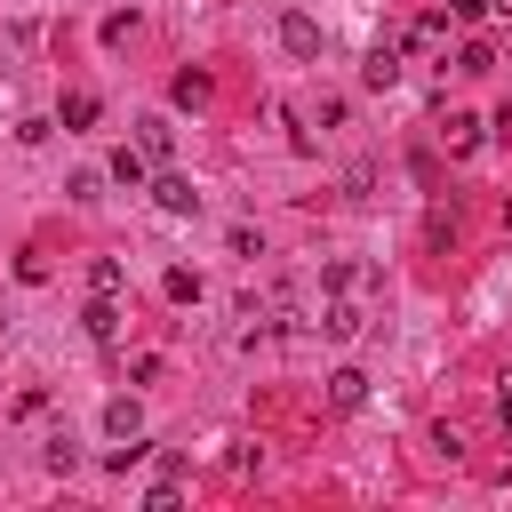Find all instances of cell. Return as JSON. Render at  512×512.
Here are the masks:
<instances>
[{"label":"cell","mask_w":512,"mask_h":512,"mask_svg":"<svg viewBox=\"0 0 512 512\" xmlns=\"http://www.w3.org/2000/svg\"><path fill=\"white\" fill-rule=\"evenodd\" d=\"M280 48H288V56H320V24H312L304 8H288V16H280Z\"/></svg>","instance_id":"1"},{"label":"cell","mask_w":512,"mask_h":512,"mask_svg":"<svg viewBox=\"0 0 512 512\" xmlns=\"http://www.w3.org/2000/svg\"><path fill=\"white\" fill-rule=\"evenodd\" d=\"M136 144H144V160H168V152H176V128H168V112H144V120H136Z\"/></svg>","instance_id":"2"},{"label":"cell","mask_w":512,"mask_h":512,"mask_svg":"<svg viewBox=\"0 0 512 512\" xmlns=\"http://www.w3.org/2000/svg\"><path fill=\"white\" fill-rule=\"evenodd\" d=\"M152 200H160L168 216H192V208H200V192H192V176H176V168H168V176L152 184Z\"/></svg>","instance_id":"3"},{"label":"cell","mask_w":512,"mask_h":512,"mask_svg":"<svg viewBox=\"0 0 512 512\" xmlns=\"http://www.w3.org/2000/svg\"><path fill=\"white\" fill-rule=\"evenodd\" d=\"M360 80H368V88H392V80H400V48H392V40H376V48H368V64H360Z\"/></svg>","instance_id":"4"},{"label":"cell","mask_w":512,"mask_h":512,"mask_svg":"<svg viewBox=\"0 0 512 512\" xmlns=\"http://www.w3.org/2000/svg\"><path fill=\"white\" fill-rule=\"evenodd\" d=\"M104 432H112V440H136V432H144V408H136L128 392H120V400H104Z\"/></svg>","instance_id":"5"},{"label":"cell","mask_w":512,"mask_h":512,"mask_svg":"<svg viewBox=\"0 0 512 512\" xmlns=\"http://www.w3.org/2000/svg\"><path fill=\"white\" fill-rule=\"evenodd\" d=\"M360 400H368V376L360 368H336L328 376V408H360Z\"/></svg>","instance_id":"6"},{"label":"cell","mask_w":512,"mask_h":512,"mask_svg":"<svg viewBox=\"0 0 512 512\" xmlns=\"http://www.w3.org/2000/svg\"><path fill=\"white\" fill-rule=\"evenodd\" d=\"M112 184L144 192V144H120V152H112Z\"/></svg>","instance_id":"7"},{"label":"cell","mask_w":512,"mask_h":512,"mask_svg":"<svg viewBox=\"0 0 512 512\" xmlns=\"http://www.w3.org/2000/svg\"><path fill=\"white\" fill-rule=\"evenodd\" d=\"M80 328H88L96 344H112V336H120V312H112V296H96V304L80 312Z\"/></svg>","instance_id":"8"},{"label":"cell","mask_w":512,"mask_h":512,"mask_svg":"<svg viewBox=\"0 0 512 512\" xmlns=\"http://www.w3.org/2000/svg\"><path fill=\"white\" fill-rule=\"evenodd\" d=\"M96 112H104V104H96V88H72V96H64V128H88Z\"/></svg>","instance_id":"9"},{"label":"cell","mask_w":512,"mask_h":512,"mask_svg":"<svg viewBox=\"0 0 512 512\" xmlns=\"http://www.w3.org/2000/svg\"><path fill=\"white\" fill-rule=\"evenodd\" d=\"M480 144V120L472 112H448V152H472Z\"/></svg>","instance_id":"10"},{"label":"cell","mask_w":512,"mask_h":512,"mask_svg":"<svg viewBox=\"0 0 512 512\" xmlns=\"http://www.w3.org/2000/svg\"><path fill=\"white\" fill-rule=\"evenodd\" d=\"M88 280H96V296H120V280H128V272H120V256H96V264H88Z\"/></svg>","instance_id":"11"},{"label":"cell","mask_w":512,"mask_h":512,"mask_svg":"<svg viewBox=\"0 0 512 512\" xmlns=\"http://www.w3.org/2000/svg\"><path fill=\"white\" fill-rule=\"evenodd\" d=\"M360 280H368V264H352V256H336V264H328V288H336V296H344V288H360Z\"/></svg>","instance_id":"12"},{"label":"cell","mask_w":512,"mask_h":512,"mask_svg":"<svg viewBox=\"0 0 512 512\" xmlns=\"http://www.w3.org/2000/svg\"><path fill=\"white\" fill-rule=\"evenodd\" d=\"M160 288H168V304H192V296H200V280H192V272H184V264H176V272H168V280H160Z\"/></svg>","instance_id":"13"},{"label":"cell","mask_w":512,"mask_h":512,"mask_svg":"<svg viewBox=\"0 0 512 512\" xmlns=\"http://www.w3.org/2000/svg\"><path fill=\"white\" fill-rule=\"evenodd\" d=\"M320 328H328V336H360V312H352V304H328V320H320Z\"/></svg>","instance_id":"14"},{"label":"cell","mask_w":512,"mask_h":512,"mask_svg":"<svg viewBox=\"0 0 512 512\" xmlns=\"http://www.w3.org/2000/svg\"><path fill=\"white\" fill-rule=\"evenodd\" d=\"M488 64H496V56H488L480 40H464V48H456V72H488Z\"/></svg>","instance_id":"15"},{"label":"cell","mask_w":512,"mask_h":512,"mask_svg":"<svg viewBox=\"0 0 512 512\" xmlns=\"http://www.w3.org/2000/svg\"><path fill=\"white\" fill-rule=\"evenodd\" d=\"M208 96V72H176V104H200Z\"/></svg>","instance_id":"16"},{"label":"cell","mask_w":512,"mask_h":512,"mask_svg":"<svg viewBox=\"0 0 512 512\" xmlns=\"http://www.w3.org/2000/svg\"><path fill=\"white\" fill-rule=\"evenodd\" d=\"M488 8H496V0H448V16H456V24H480Z\"/></svg>","instance_id":"17"},{"label":"cell","mask_w":512,"mask_h":512,"mask_svg":"<svg viewBox=\"0 0 512 512\" xmlns=\"http://www.w3.org/2000/svg\"><path fill=\"white\" fill-rule=\"evenodd\" d=\"M496 416H504V432H512V376H504V392H496Z\"/></svg>","instance_id":"18"}]
</instances>
